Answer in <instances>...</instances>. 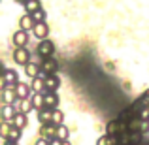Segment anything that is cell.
Here are the masks:
<instances>
[{"mask_svg": "<svg viewBox=\"0 0 149 145\" xmlns=\"http://www.w3.org/2000/svg\"><path fill=\"white\" fill-rule=\"evenodd\" d=\"M45 108L47 109H57V105H58V96H57V92L55 91H49V92H45Z\"/></svg>", "mask_w": 149, "mask_h": 145, "instance_id": "obj_11", "label": "cell"}, {"mask_svg": "<svg viewBox=\"0 0 149 145\" xmlns=\"http://www.w3.org/2000/svg\"><path fill=\"white\" fill-rule=\"evenodd\" d=\"M15 100H17V85H6L2 89V102L11 105Z\"/></svg>", "mask_w": 149, "mask_h": 145, "instance_id": "obj_1", "label": "cell"}, {"mask_svg": "<svg viewBox=\"0 0 149 145\" xmlns=\"http://www.w3.org/2000/svg\"><path fill=\"white\" fill-rule=\"evenodd\" d=\"M96 145H109V136L108 134H106V136H100L98 142H96Z\"/></svg>", "mask_w": 149, "mask_h": 145, "instance_id": "obj_26", "label": "cell"}, {"mask_svg": "<svg viewBox=\"0 0 149 145\" xmlns=\"http://www.w3.org/2000/svg\"><path fill=\"white\" fill-rule=\"evenodd\" d=\"M34 145H51V143H49V139H45V138H40V139H38V142L34 143Z\"/></svg>", "mask_w": 149, "mask_h": 145, "instance_id": "obj_28", "label": "cell"}, {"mask_svg": "<svg viewBox=\"0 0 149 145\" xmlns=\"http://www.w3.org/2000/svg\"><path fill=\"white\" fill-rule=\"evenodd\" d=\"M30 15L34 17V21H36V23H45V15H47V13H45L44 8H40L38 11H34V13H30Z\"/></svg>", "mask_w": 149, "mask_h": 145, "instance_id": "obj_23", "label": "cell"}, {"mask_svg": "<svg viewBox=\"0 0 149 145\" xmlns=\"http://www.w3.org/2000/svg\"><path fill=\"white\" fill-rule=\"evenodd\" d=\"M49 143H51V145H62L64 142H62V139H58V138H53V139H51Z\"/></svg>", "mask_w": 149, "mask_h": 145, "instance_id": "obj_29", "label": "cell"}, {"mask_svg": "<svg viewBox=\"0 0 149 145\" xmlns=\"http://www.w3.org/2000/svg\"><path fill=\"white\" fill-rule=\"evenodd\" d=\"M62 145H70V143H68V142H64V143H62Z\"/></svg>", "mask_w": 149, "mask_h": 145, "instance_id": "obj_32", "label": "cell"}, {"mask_svg": "<svg viewBox=\"0 0 149 145\" xmlns=\"http://www.w3.org/2000/svg\"><path fill=\"white\" fill-rule=\"evenodd\" d=\"M13 44H15V47H26V44H29V30H17L13 34Z\"/></svg>", "mask_w": 149, "mask_h": 145, "instance_id": "obj_6", "label": "cell"}, {"mask_svg": "<svg viewBox=\"0 0 149 145\" xmlns=\"http://www.w3.org/2000/svg\"><path fill=\"white\" fill-rule=\"evenodd\" d=\"M11 105H13V109H15L17 113H25V115H29V113L34 109V105H32V100H30V98H29V100H23V98H17V100H15Z\"/></svg>", "mask_w": 149, "mask_h": 145, "instance_id": "obj_2", "label": "cell"}, {"mask_svg": "<svg viewBox=\"0 0 149 145\" xmlns=\"http://www.w3.org/2000/svg\"><path fill=\"white\" fill-rule=\"evenodd\" d=\"M6 85H19V76L15 70H6V76L2 77V89Z\"/></svg>", "mask_w": 149, "mask_h": 145, "instance_id": "obj_8", "label": "cell"}, {"mask_svg": "<svg viewBox=\"0 0 149 145\" xmlns=\"http://www.w3.org/2000/svg\"><path fill=\"white\" fill-rule=\"evenodd\" d=\"M4 145H17V142H11V139H6V142H4Z\"/></svg>", "mask_w": 149, "mask_h": 145, "instance_id": "obj_30", "label": "cell"}, {"mask_svg": "<svg viewBox=\"0 0 149 145\" xmlns=\"http://www.w3.org/2000/svg\"><path fill=\"white\" fill-rule=\"evenodd\" d=\"M15 115H17V111L13 109V105L4 104V108H2V119H4V121H8V123H13Z\"/></svg>", "mask_w": 149, "mask_h": 145, "instance_id": "obj_12", "label": "cell"}, {"mask_svg": "<svg viewBox=\"0 0 149 145\" xmlns=\"http://www.w3.org/2000/svg\"><path fill=\"white\" fill-rule=\"evenodd\" d=\"M30 100H32L34 109H44L45 108V96H44V92H34V96L30 98Z\"/></svg>", "mask_w": 149, "mask_h": 145, "instance_id": "obj_15", "label": "cell"}, {"mask_svg": "<svg viewBox=\"0 0 149 145\" xmlns=\"http://www.w3.org/2000/svg\"><path fill=\"white\" fill-rule=\"evenodd\" d=\"M13 58H15V62H17V64L26 66V64H29V60H30L29 49H26V47H15L13 49Z\"/></svg>", "mask_w": 149, "mask_h": 145, "instance_id": "obj_3", "label": "cell"}, {"mask_svg": "<svg viewBox=\"0 0 149 145\" xmlns=\"http://www.w3.org/2000/svg\"><path fill=\"white\" fill-rule=\"evenodd\" d=\"M62 121H64V113H62L58 108H57V109H53V115H51V123L57 124V126H61Z\"/></svg>", "mask_w": 149, "mask_h": 145, "instance_id": "obj_20", "label": "cell"}, {"mask_svg": "<svg viewBox=\"0 0 149 145\" xmlns=\"http://www.w3.org/2000/svg\"><path fill=\"white\" fill-rule=\"evenodd\" d=\"M40 8H42L40 0H26V4H25V10H26V13H34V11H38Z\"/></svg>", "mask_w": 149, "mask_h": 145, "instance_id": "obj_19", "label": "cell"}, {"mask_svg": "<svg viewBox=\"0 0 149 145\" xmlns=\"http://www.w3.org/2000/svg\"><path fill=\"white\" fill-rule=\"evenodd\" d=\"M34 96V91L30 85L26 83H19L17 85V98H23V100H29V98Z\"/></svg>", "mask_w": 149, "mask_h": 145, "instance_id": "obj_7", "label": "cell"}, {"mask_svg": "<svg viewBox=\"0 0 149 145\" xmlns=\"http://www.w3.org/2000/svg\"><path fill=\"white\" fill-rule=\"evenodd\" d=\"M53 51H55V45H53L51 40H40V44H38V53L44 58H49L51 55H53Z\"/></svg>", "mask_w": 149, "mask_h": 145, "instance_id": "obj_4", "label": "cell"}, {"mask_svg": "<svg viewBox=\"0 0 149 145\" xmlns=\"http://www.w3.org/2000/svg\"><path fill=\"white\" fill-rule=\"evenodd\" d=\"M142 134H147L149 132V121H142V128H140Z\"/></svg>", "mask_w": 149, "mask_h": 145, "instance_id": "obj_27", "label": "cell"}, {"mask_svg": "<svg viewBox=\"0 0 149 145\" xmlns=\"http://www.w3.org/2000/svg\"><path fill=\"white\" fill-rule=\"evenodd\" d=\"M51 115H53V109H47V108L38 109V119H40L42 124H49L51 123Z\"/></svg>", "mask_w": 149, "mask_h": 145, "instance_id": "obj_16", "label": "cell"}, {"mask_svg": "<svg viewBox=\"0 0 149 145\" xmlns=\"http://www.w3.org/2000/svg\"><path fill=\"white\" fill-rule=\"evenodd\" d=\"M68 136H70L68 128H66L64 124H61V126H58V130H57V138L62 139V142H68Z\"/></svg>", "mask_w": 149, "mask_h": 145, "instance_id": "obj_22", "label": "cell"}, {"mask_svg": "<svg viewBox=\"0 0 149 145\" xmlns=\"http://www.w3.org/2000/svg\"><path fill=\"white\" fill-rule=\"evenodd\" d=\"M11 124H13V126H17V128H21V130H23V128L26 126V115H25V113H17V115H15V119H13V123H11Z\"/></svg>", "mask_w": 149, "mask_h": 145, "instance_id": "obj_21", "label": "cell"}, {"mask_svg": "<svg viewBox=\"0 0 149 145\" xmlns=\"http://www.w3.org/2000/svg\"><path fill=\"white\" fill-rule=\"evenodd\" d=\"M30 87H32V91L34 92H45V77H44V74H40L38 77H34L32 79V83H30Z\"/></svg>", "mask_w": 149, "mask_h": 145, "instance_id": "obj_9", "label": "cell"}, {"mask_svg": "<svg viewBox=\"0 0 149 145\" xmlns=\"http://www.w3.org/2000/svg\"><path fill=\"white\" fill-rule=\"evenodd\" d=\"M15 2H17V4H23V6H25V4H26V0H15Z\"/></svg>", "mask_w": 149, "mask_h": 145, "instance_id": "obj_31", "label": "cell"}, {"mask_svg": "<svg viewBox=\"0 0 149 145\" xmlns=\"http://www.w3.org/2000/svg\"><path fill=\"white\" fill-rule=\"evenodd\" d=\"M40 70H42V68L36 64V62H29V64L25 66V74L30 77V79H34V77L40 76Z\"/></svg>", "mask_w": 149, "mask_h": 145, "instance_id": "obj_14", "label": "cell"}, {"mask_svg": "<svg viewBox=\"0 0 149 145\" xmlns=\"http://www.w3.org/2000/svg\"><path fill=\"white\" fill-rule=\"evenodd\" d=\"M19 138H21V128H17V126H13V124H11V130H10L8 139H11V142H19Z\"/></svg>", "mask_w": 149, "mask_h": 145, "instance_id": "obj_24", "label": "cell"}, {"mask_svg": "<svg viewBox=\"0 0 149 145\" xmlns=\"http://www.w3.org/2000/svg\"><path fill=\"white\" fill-rule=\"evenodd\" d=\"M117 132H121V121H109L108 128H106V134L108 136H115Z\"/></svg>", "mask_w": 149, "mask_h": 145, "instance_id": "obj_17", "label": "cell"}, {"mask_svg": "<svg viewBox=\"0 0 149 145\" xmlns=\"http://www.w3.org/2000/svg\"><path fill=\"white\" fill-rule=\"evenodd\" d=\"M32 34L38 38V40H47V36H49V26H47V23H36V25H34V28H32Z\"/></svg>", "mask_w": 149, "mask_h": 145, "instance_id": "obj_5", "label": "cell"}, {"mask_svg": "<svg viewBox=\"0 0 149 145\" xmlns=\"http://www.w3.org/2000/svg\"><path fill=\"white\" fill-rule=\"evenodd\" d=\"M44 77H45V87L49 89V91H57V87H58V79L55 76H51V74H44Z\"/></svg>", "mask_w": 149, "mask_h": 145, "instance_id": "obj_18", "label": "cell"}, {"mask_svg": "<svg viewBox=\"0 0 149 145\" xmlns=\"http://www.w3.org/2000/svg\"><path fill=\"white\" fill-rule=\"evenodd\" d=\"M142 139H143V134H142V132H130V143L132 145L142 143Z\"/></svg>", "mask_w": 149, "mask_h": 145, "instance_id": "obj_25", "label": "cell"}, {"mask_svg": "<svg viewBox=\"0 0 149 145\" xmlns=\"http://www.w3.org/2000/svg\"><path fill=\"white\" fill-rule=\"evenodd\" d=\"M34 25H36V21H34V17L30 13L23 15V17L19 19V26H21V30H32Z\"/></svg>", "mask_w": 149, "mask_h": 145, "instance_id": "obj_10", "label": "cell"}, {"mask_svg": "<svg viewBox=\"0 0 149 145\" xmlns=\"http://www.w3.org/2000/svg\"><path fill=\"white\" fill-rule=\"evenodd\" d=\"M40 68H42V74H53L55 70H57V62L53 60V58H44V62L40 64Z\"/></svg>", "mask_w": 149, "mask_h": 145, "instance_id": "obj_13", "label": "cell"}]
</instances>
